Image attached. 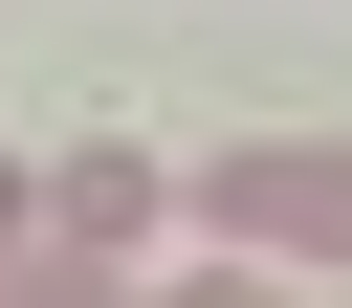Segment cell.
I'll list each match as a JSON object with an SVG mask.
<instances>
[{"instance_id":"cell-1","label":"cell","mask_w":352,"mask_h":308,"mask_svg":"<svg viewBox=\"0 0 352 308\" xmlns=\"http://www.w3.org/2000/svg\"><path fill=\"white\" fill-rule=\"evenodd\" d=\"M198 220H220L242 264H352V154H330V132H242V154L198 176Z\"/></svg>"},{"instance_id":"cell-2","label":"cell","mask_w":352,"mask_h":308,"mask_svg":"<svg viewBox=\"0 0 352 308\" xmlns=\"http://www.w3.org/2000/svg\"><path fill=\"white\" fill-rule=\"evenodd\" d=\"M132 220H154V154H110V132L44 154V242H132Z\"/></svg>"},{"instance_id":"cell-3","label":"cell","mask_w":352,"mask_h":308,"mask_svg":"<svg viewBox=\"0 0 352 308\" xmlns=\"http://www.w3.org/2000/svg\"><path fill=\"white\" fill-rule=\"evenodd\" d=\"M0 308H132V286H110L88 242H22V264H0Z\"/></svg>"},{"instance_id":"cell-4","label":"cell","mask_w":352,"mask_h":308,"mask_svg":"<svg viewBox=\"0 0 352 308\" xmlns=\"http://www.w3.org/2000/svg\"><path fill=\"white\" fill-rule=\"evenodd\" d=\"M22 242H44V154H0V264H22Z\"/></svg>"},{"instance_id":"cell-5","label":"cell","mask_w":352,"mask_h":308,"mask_svg":"<svg viewBox=\"0 0 352 308\" xmlns=\"http://www.w3.org/2000/svg\"><path fill=\"white\" fill-rule=\"evenodd\" d=\"M176 308H286V286H264V264H198V286H176Z\"/></svg>"}]
</instances>
